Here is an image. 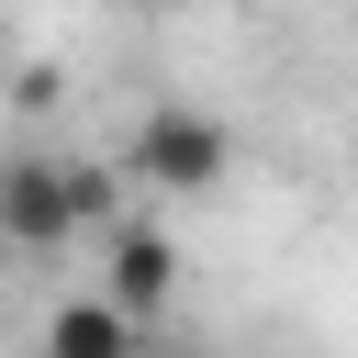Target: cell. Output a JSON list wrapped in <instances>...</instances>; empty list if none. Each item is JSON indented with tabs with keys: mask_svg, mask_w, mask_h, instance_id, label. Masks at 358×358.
I'll return each instance as SVG.
<instances>
[{
	"mask_svg": "<svg viewBox=\"0 0 358 358\" xmlns=\"http://www.w3.org/2000/svg\"><path fill=\"white\" fill-rule=\"evenodd\" d=\"M123 224V179L90 157H11L0 168V235L22 257H56L67 235H112Z\"/></svg>",
	"mask_w": 358,
	"mask_h": 358,
	"instance_id": "cell-1",
	"label": "cell"
},
{
	"mask_svg": "<svg viewBox=\"0 0 358 358\" xmlns=\"http://www.w3.org/2000/svg\"><path fill=\"white\" fill-rule=\"evenodd\" d=\"M123 179H145V190H168V201H201V190L235 179V134H224L213 112L157 101V112L134 123V145H123Z\"/></svg>",
	"mask_w": 358,
	"mask_h": 358,
	"instance_id": "cell-2",
	"label": "cell"
},
{
	"mask_svg": "<svg viewBox=\"0 0 358 358\" xmlns=\"http://www.w3.org/2000/svg\"><path fill=\"white\" fill-rule=\"evenodd\" d=\"M101 291H112L134 324H157V313L179 302V246H168L157 224H112V235H101Z\"/></svg>",
	"mask_w": 358,
	"mask_h": 358,
	"instance_id": "cell-3",
	"label": "cell"
},
{
	"mask_svg": "<svg viewBox=\"0 0 358 358\" xmlns=\"http://www.w3.org/2000/svg\"><path fill=\"white\" fill-rule=\"evenodd\" d=\"M157 336L112 302V291H67L56 313H45V358H145Z\"/></svg>",
	"mask_w": 358,
	"mask_h": 358,
	"instance_id": "cell-4",
	"label": "cell"
},
{
	"mask_svg": "<svg viewBox=\"0 0 358 358\" xmlns=\"http://www.w3.org/2000/svg\"><path fill=\"white\" fill-rule=\"evenodd\" d=\"M145 358H213V347H190V336H157V347H145Z\"/></svg>",
	"mask_w": 358,
	"mask_h": 358,
	"instance_id": "cell-5",
	"label": "cell"
}]
</instances>
